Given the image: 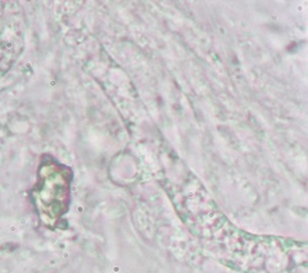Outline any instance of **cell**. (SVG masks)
<instances>
[{
    "label": "cell",
    "mask_w": 308,
    "mask_h": 273,
    "mask_svg": "<svg viewBox=\"0 0 308 273\" xmlns=\"http://www.w3.org/2000/svg\"><path fill=\"white\" fill-rule=\"evenodd\" d=\"M70 171L58 162L51 161L42 164L40 182L33 196L37 197V206L41 214L47 219L56 220L61 216L68 204Z\"/></svg>",
    "instance_id": "obj_1"
}]
</instances>
